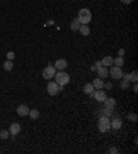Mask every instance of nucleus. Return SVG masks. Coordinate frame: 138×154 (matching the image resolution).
Returning <instances> with one entry per match:
<instances>
[{"instance_id": "26", "label": "nucleus", "mask_w": 138, "mask_h": 154, "mask_svg": "<svg viewBox=\"0 0 138 154\" xmlns=\"http://www.w3.org/2000/svg\"><path fill=\"white\" fill-rule=\"evenodd\" d=\"M128 119H130L131 122H137L138 121L137 114H128Z\"/></svg>"}, {"instance_id": "18", "label": "nucleus", "mask_w": 138, "mask_h": 154, "mask_svg": "<svg viewBox=\"0 0 138 154\" xmlns=\"http://www.w3.org/2000/svg\"><path fill=\"white\" fill-rule=\"evenodd\" d=\"M113 64L116 65V67H123V65H124V58L122 57V56L113 58Z\"/></svg>"}, {"instance_id": "32", "label": "nucleus", "mask_w": 138, "mask_h": 154, "mask_svg": "<svg viewBox=\"0 0 138 154\" xmlns=\"http://www.w3.org/2000/svg\"><path fill=\"white\" fill-rule=\"evenodd\" d=\"M133 90H134L135 93H137V92H138V86H137V84H135V85H134V86H133Z\"/></svg>"}, {"instance_id": "9", "label": "nucleus", "mask_w": 138, "mask_h": 154, "mask_svg": "<svg viewBox=\"0 0 138 154\" xmlns=\"http://www.w3.org/2000/svg\"><path fill=\"white\" fill-rule=\"evenodd\" d=\"M66 65H68V61L65 60V58H59V60H57L55 61V70L58 71H64L65 68H66Z\"/></svg>"}, {"instance_id": "29", "label": "nucleus", "mask_w": 138, "mask_h": 154, "mask_svg": "<svg viewBox=\"0 0 138 154\" xmlns=\"http://www.w3.org/2000/svg\"><path fill=\"white\" fill-rule=\"evenodd\" d=\"M104 88H107L108 90H111L112 89V84H111V82H107V84H104Z\"/></svg>"}, {"instance_id": "5", "label": "nucleus", "mask_w": 138, "mask_h": 154, "mask_svg": "<svg viewBox=\"0 0 138 154\" xmlns=\"http://www.w3.org/2000/svg\"><path fill=\"white\" fill-rule=\"evenodd\" d=\"M109 75H111L113 79H122V77H123V71H122V67L111 65V70H109Z\"/></svg>"}, {"instance_id": "3", "label": "nucleus", "mask_w": 138, "mask_h": 154, "mask_svg": "<svg viewBox=\"0 0 138 154\" xmlns=\"http://www.w3.org/2000/svg\"><path fill=\"white\" fill-rule=\"evenodd\" d=\"M111 129V119H109V117H100V119H98V131L102 132V133H105Z\"/></svg>"}, {"instance_id": "19", "label": "nucleus", "mask_w": 138, "mask_h": 154, "mask_svg": "<svg viewBox=\"0 0 138 154\" xmlns=\"http://www.w3.org/2000/svg\"><path fill=\"white\" fill-rule=\"evenodd\" d=\"M79 28H80V22L77 21V18L73 19V21L70 22V29H72V31H79Z\"/></svg>"}, {"instance_id": "21", "label": "nucleus", "mask_w": 138, "mask_h": 154, "mask_svg": "<svg viewBox=\"0 0 138 154\" xmlns=\"http://www.w3.org/2000/svg\"><path fill=\"white\" fill-rule=\"evenodd\" d=\"M28 115L31 117L32 119H38L39 115H40V113H39L38 110H29V114Z\"/></svg>"}, {"instance_id": "8", "label": "nucleus", "mask_w": 138, "mask_h": 154, "mask_svg": "<svg viewBox=\"0 0 138 154\" xmlns=\"http://www.w3.org/2000/svg\"><path fill=\"white\" fill-rule=\"evenodd\" d=\"M17 114L19 117H26L29 114V107L26 104H19L18 108H17Z\"/></svg>"}, {"instance_id": "24", "label": "nucleus", "mask_w": 138, "mask_h": 154, "mask_svg": "<svg viewBox=\"0 0 138 154\" xmlns=\"http://www.w3.org/2000/svg\"><path fill=\"white\" fill-rule=\"evenodd\" d=\"M128 86H130V81H127V79H124V78H122L120 88H122V89H128Z\"/></svg>"}, {"instance_id": "20", "label": "nucleus", "mask_w": 138, "mask_h": 154, "mask_svg": "<svg viewBox=\"0 0 138 154\" xmlns=\"http://www.w3.org/2000/svg\"><path fill=\"white\" fill-rule=\"evenodd\" d=\"M79 31H80V32H82V35H84V36L90 35V28H88V25H80Z\"/></svg>"}, {"instance_id": "28", "label": "nucleus", "mask_w": 138, "mask_h": 154, "mask_svg": "<svg viewBox=\"0 0 138 154\" xmlns=\"http://www.w3.org/2000/svg\"><path fill=\"white\" fill-rule=\"evenodd\" d=\"M108 153L116 154V153H119V150H118V148H115V147H112V148H109V150H108Z\"/></svg>"}, {"instance_id": "6", "label": "nucleus", "mask_w": 138, "mask_h": 154, "mask_svg": "<svg viewBox=\"0 0 138 154\" xmlns=\"http://www.w3.org/2000/svg\"><path fill=\"white\" fill-rule=\"evenodd\" d=\"M43 78L44 79H47V81H50L51 78H54L55 75V67H53V65H49V67H46L43 70Z\"/></svg>"}, {"instance_id": "15", "label": "nucleus", "mask_w": 138, "mask_h": 154, "mask_svg": "<svg viewBox=\"0 0 138 154\" xmlns=\"http://www.w3.org/2000/svg\"><path fill=\"white\" fill-rule=\"evenodd\" d=\"M83 92H84V93H87V95H90V96L93 97V93H94V86H93V84H86V85H84V88H83Z\"/></svg>"}, {"instance_id": "10", "label": "nucleus", "mask_w": 138, "mask_h": 154, "mask_svg": "<svg viewBox=\"0 0 138 154\" xmlns=\"http://www.w3.org/2000/svg\"><path fill=\"white\" fill-rule=\"evenodd\" d=\"M8 132H10L13 136L18 135L19 132H21V125H19L18 122H14V124H11V125H10V129H8Z\"/></svg>"}, {"instance_id": "17", "label": "nucleus", "mask_w": 138, "mask_h": 154, "mask_svg": "<svg viewBox=\"0 0 138 154\" xmlns=\"http://www.w3.org/2000/svg\"><path fill=\"white\" fill-rule=\"evenodd\" d=\"M102 65L104 67H111V65H113V58L111 57V56H105V57L102 58Z\"/></svg>"}, {"instance_id": "14", "label": "nucleus", "mask_w": 138, "mask_h": 154, "mask_svg": "<svg viewBox=\"0 0 138 154\" xmlns=\"http://www.w3.org/2000/svg\"><path fill=\"white\" fill-rule=\"evenodd\" d=\"M97 72H98V77H100V78H107L108 74H109V71H108V67H104V65H102V67H100Z\"/></svg>"}, {"instance_id": "13", "label": "nucleus", "mask_w": 138, "mask_h": 154, "mask_svg": "<svg viewBox=\"0 0 138 154\" xmlns=\"http://www.w3.org/2000/svg\"><path fill=\"white\" fill-rule=\"evenodd\" d=\"M98 114H100V117H112L113 115V110L105 107V108L100 110V111H98Z\"/></svg>"}, {"instance_id": "11", "label": "nucleus", "mask_w": 138, "mask_h": 154, "mask_svg": "<svg viewBox=\"0 0 138 154\" xmlns=\"http://www.w3.org/2000/svg\"><path fill=\"white\" fill-rule=\"evenodd\" d=\"M104 103H105V107H108V108H111V110L116 108V100L113 97H107Z\"/></svg>"}, {"instance_id": "2", "label": "nucleus", "mask_w": 138, "mask_h": 154, "mask_svg": "<svg viewBox=\"0 0 138 154\" xmlns=\"http://www.w3.org/2000/svg\"><path fill=\"white\" fill-rule=\"evenodd\" d=\"M54 78H55V84L58 85V86H65V85H68L69 84V79H70V77H69L66 72H64V71L55 72Z\"/></svg>"}, {"instance_id": "4", "label": "nucleus", "mask_w": 138, "mask_h": 154, "mask_svg": "<svg viewBox=\"0 0 138 154\" xmlns=\"http://www.w3.org/2000/svg\"><path fill=\"white\" fill-rule=\"evenodd\" d=\"M62 89H64V86H58V85L55 84V81H54V82L50 81V82L47 84V93H49L50 96H55L57 93Z\"/></svg>"}, {"instance_id": "31", "label": "nucleus", "mask_w": 138, "mask_h": 154, "mask_svg": "<svg viewBox=\"0 0 138 154\" xmlns=\"http://www.w3.org/2000/svg\"><path fill=\"white\" fill-rule=\"evenodd\" d=\"M95 67H97V68L102 67V63H101V61H97V63H95Z\"/></svg>"}, {"instance_id": "23", "label": "nucleus", "mask_w": 138, "mask_h": 154, "mask_svg": "<svg viewBox=\"0 0 138 154\" xmlns=\"http://www.w3.org/2000/svg\"><path fill=\"white\" fill-rule=\"evenodd\" d=\"M130 81L134 82V84H137V81H138V72L137 71H133L131 74H130Z\"/></svg>"}, {"instance_id": "16", "label": "nucleus", "mask_w": 138, "mask_h": 154, "mask_svg": "<svg viewBox=\"0 0 138 154\" xmlns=\"http://www.w3.org/2000/svg\"><path fill=\"white\" fill-rule=\"evenodd\" d=\"M93 86H94V89H102V88H104L102 78H95L94 81H93Z\"/></svg>"}, {"instance_id": "33", "label": "nucleus", "mask_w": 138, "mask_h": 154, "mask_svg": "<svg viewBox=\"0 0 138 154\" xmlns=\"http://www.w3.org/2000/svg\"><path fill=\"white\" fill-rule=\"evenodd\" d=\"M124 54V49H120L119 50V56H123Z\"/></svg>"}, {"instance_id": "1", "label": "nucleus", "mask_w": 138, "mask_h": 154, "mask_svg": "<svg viewBox=\"0 0 138 154\" xmlns=\"http://www.w3.org/2000/svg\"><path fill=\"white\" fill-rule=\"evenodd\" d=\"M91 17L93 15L88 8H82V10H79V14H77V21L80 22V25H87L91 21Z\"/></svg>"}, {"instance_id": "12", "label": "nucleus", "mask_w": 138, "mask_h": 154, "mask_svg": "<svg viewBox=\"0 0 138 154\" xmlns=\"http://www.w3.org/2000/svg\"><path fill=\"white\" fill-rule=\"evenodd\" d=\"M111 128L119 131V129L122 128V119H120V118H118V117H115L112 121H111Z\"/></svg>"}, {"instance_id": "25", "label": "nucleus", "mask_w": 138, "mask_h": 154, "mask_svg": "<svg viewBox=\"0 0 138 154\" xmlns=\"http://www.w3.org/2000/svg\"><path fill=\"white\" fill-rule=\"evenodd\" d=\"M8 135H10V132L6 131V129H1L0 131V139H8Z\"/></svg>"}, {"instance_id": "30", "label": "nucleus", "mask_w": 138, "mask_h": 154, "mask_svg": "<svg viewBox=\"0 0 138 154\" xmlns=\"http://www.w3.org/2000/svg\"><path fill=\"white\" fill-rule=\"evenodd\" d=\"M120 1H122L123 4H130V3H131L133 0H120Z\"/></svg>"}, {"instance_id": "7", "label": "nucleus", "mask_w": 138, "mask_h": 154, "mask_svg": "<svg viewBox=\"0 0 138 154\" xmlns=\"http://www.w3.org/2000/svg\"><path fill=\"white\" fill-rule=\"evenodd\" d=\"M93 97H94L98 103H104V102H105V99H107V93H105L102 89H98V90H95L94 93H93Z\"/></svg>"}, {"instance_id": "27", "label": "nucleus", "mask_w": 138, "mask_h": 154, "mask_svg": "<svg viewBox=\"0 0 138 154\" xmlns=\"http://www.w3.org/2000/svg\"><path fill=\"white\" fill-rule=\"evenodd\" d=\"M14 58H15V53H14V51H8V53H7V60H11V61H13Z\"/></svg>"}, {"instance_id": "22", "label": "nucleus", "mask_w": 138, "mask_h": 154, "mask_svg": "<svg viewBox=\"0 0 138 154\" xmlns=\"http://www.w3.org/2000/svg\"><path fill=\"white\" fill-rule=\"evenodd\" d=\"M13 61H11V60H7L6 63H4V64H3V68H4V70L6 71H11L13 70Z\"/></svg>"}]
</instances>
